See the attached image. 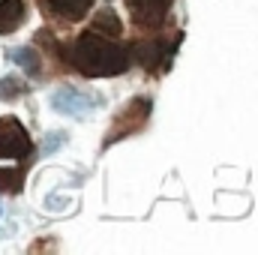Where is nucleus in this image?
<instances>
[{"label": "nucleus", "instance_id": "obj_2", "mask_svg": "<svg viewBox=\"0 0 258 255\" xmlns=\"http://www.w3.org/2000/svg\"><path fill=\"white\" fill-rule=\"evenodd\" d=\"M33 141L18 117H0V159H27Z\"/></svg>", "mask_w": 258, "mask_h": 255}, {"label": "nucleus", "instance_id": "obj_11", "mask_svg": "<svg viewBox=\"0 0 258 255\" xmlns=\"http://www.w3.org/2000/svg\"><path fill=\"white\" fill-rule=\"evenodd\" d=\"M162 48H165V42H147V45H141V48H138V57H141V63L147 66V69H153V66L159 63V54H162Z\"/></svg>", "mask_w": 258, "mask_h": 255}, {"label": "nucleus", "instance_id": "obj_12", "mask_svg": "<svg viewBox=\"0 0 258 255\" xmlns=\"http://www.w3.org/2000/svg\"><path fill=\"white\" fill-rule=\"evenodd\" d=\"M18 93H24V84L18 78H3L0 81V99H18Z\"/></svg>", "mask_w": 258, "mask_h": 255}, {"label": "nucleus", "instance_id": "obj_6", "mask_svg": "<svg viewBox=\"0 0 258 255\" xmlns=\"http://www.w3.org/2000/svg\"><path fill=\"white\" fill-rule=\"evenodd\" d=\"M27 6L24 0H0V33H12L24 24Z\"/></svg>", "mask_w": 258, "mask_h": 255}, {"label": "nucleus", "instance_id": "obj_8", "mask_svg": "<svg viewBox=\"0 0 258 255\" xmlns=\"http://www.w3.org/2000/svg\"><path fill=\"white\" fill-rule=\"evenodd\" d=\"M93 30H96V33H108V36H120L123 24H120V18H117L111 9H102V12H96V18H93Z\"/></svg>", "mask_w": 258, "mask_h": 255}, {"label": "nucleus", "instance_id": "obj_3", "mask_svg": "<svg viewBox=\"0 0 258 255\" xmlns=\"http://www.w3.org/2000/svg\"><path fill=\"white\" fill-rule=\"evenodd\" d=\"M150 99H132L126 108L117 114V123H114V129L108 132V138H105V147L108 144H114V141H120V138H126V135H132V132H138V129L144 126V120L150 117Z\"/></svg>", "mask_w": 258, "mask_h": 255}, {"label": "nucleus", "instance_id": "obj_4", "mask_svg": "<svg viewBox=\"0 0 258 255\" xmlns=\"http://www.w3.org/2000/svg\"><path fill=\"white\" fill-rule=\"evenodd\" d=\"M51 105H54L60 114H69V117H87V114L93 111V102H90L84 93H78L75 87H69V84H60V87L51 93Z\"/></svg>", "mask_w": 258, "mask_h": 255}, {"label": "nucleus", "instance_id": "obj_9", "mask_svg": "<svg viewBox=\"0 0 258 255\" xmlns=\"http://www.w3.org/2000/svg\"><path fill=\"white\" fill-rule=\"evenodd\" d=\"M24 174H27V168H0V189L9 192V195L21 192V186H24Z\"/></svg>", "mask_w": 258, "mask_h": 255}, {"label": "nucleus", "instance_id": "obj_1", "mask_svg": "<svg viewBox=\"0 0 258 255\" xmlns=\"http://www.w3.org/2000/svg\"><path fill=\"white\" fill-rule=\"evenodd\" d=\"M69 63L75 66V69H81L84 75H90V78L120 75L129 63V54L120 45H114L105 36H99V33H84V36H78L72 42Z\"/></svg>", "mask_w": 258, "mask_h": 255}, {"label": "nucleus", "instance_id": "obj_7", "mask_svg": "<svg viewBox=\"0 0 258 255\" xmlns=\"http://www.w3.org/2000/svg\"><path fill=\"white\" fill-rule=\"evenodd\" d=\"M48 6H51L57 15L69 18V21H78V18L93 6V0H48Z\"/></svg>", "mask_w": 258, "mask_h": 255}, {"label": "nucleus", "instance_id": "obj_10", "mask_svg": "<svg viewBox=\"0 0 258 255\" xmlns=\"http://www.w3.org/2000/svg\"><path fill=\"white\" fill-rule=\"evenodd\" d=\"M6 57H9L12 63H21V66H24V72H30V75H36V72H39V60H36L33 48H12Z\"/></svg>", "mask_w": 258, "mask_h": 255}, {"label": "nucleus", "instance_id": "obj_5", "mask_svg": "<svg viewBox=\"0 0 258 255\" xmlns=\"http://www.w3.org/2000/svg\"><path fill=\"white\" fill-rule=\"evenodd\" d=\"M126 6L141 27H159L171 9V0H126Z\"/></svg>", "mask_w": 258, "mask_h": 255}]
</instances>
